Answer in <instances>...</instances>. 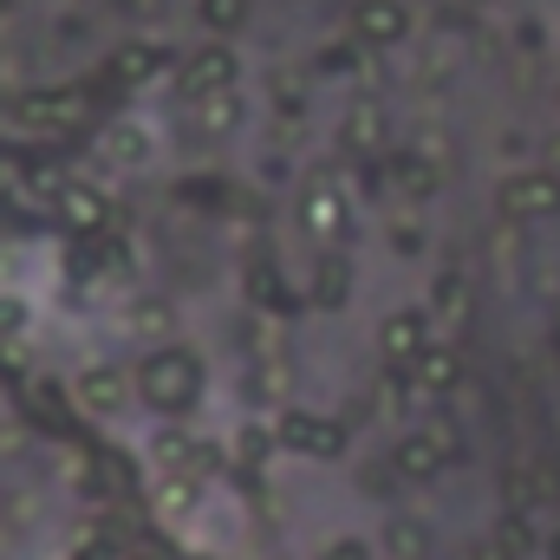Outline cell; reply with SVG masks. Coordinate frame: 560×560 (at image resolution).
<instances>
[{
  "label": "cell",
  "instance_id": "cell-16",
  "mask_svg": "<svg viewBox=\"0 0 560 560\" xmlns=\"http://www.w3.org/2000/svg\"><path fill=\"white\" fill-rule=\"evenodd\" d=\"M112 72H118L125 85H150L156 72H170V46H163V39H125L118 59H112Z\"/></svg>",
  "mask_w": 560,
  "mask_h": 560
},
{
  "label": "cell",
  "instance_id": "cell-25",
  "mask_svg": "<svg viewBox=\"0 0 560 560\" xmlns=\"http://www.w3.org/2000/svg\"><path fill=\"white\" fill-rule=\"evenodd\" d=\"M275 450H280L275 423H242V430H235V463H242V469H261Z\"/></svg>",
  "mask_w": 560,
  "mask_h": 560
},
{
  "label": "cell",
  "instance_id": "cell-19",
  "mask_svg": "<svg viewBox=\"0 0 560 560\" xmlns=\"http://www.w3.org/2000/svg\"><path fill=\"white\" fill-rule=\"evenodd\" d=\"M385 560H430V522L418 515H385Z\"/></svg>",
  "mask_w": 560,
  "mask_h": 560
},
{
  "label": "cell",
  "instance_id": "cell-33",
  "mask_svg": "<svg viewBox=\"0 0 560 560\" xmlns=\"http://www.w3.org/2000/svg\"><path fill=\"white\" fill-rule=\"evenodd\" d=\"M469 560H515V555H509L495 535H482V541H469Z\"/></svg>",
  "mask_w": 560,
  "mask_h": 560
},
{
  "label": "cell",
  "instance_id": "cell-6",
  "mask_svg": "<svg viewBox=\"0 0 560 560\" xmlns=\"http://www.w3.org/2000/svg\"><path fill=\"white\" fill-rule=\"evenodd\" d=\"M300 229L319 235V242H339V235L352 229V196H346V183L313 176V183L300 189Z\"/></svg>",
  "mask_w": 560,
  "mask_h": 560
},
{
  "label": "cell",
  "instance_id": "cell-34",
  "mask_svg": "<svg viewBox=\"0 0 560 560\" xmlns=\"http://www.w3.org/2000/svg\"><path fill=\"white\" fill-rule=\"evenodd\" d=\"M515 39H522V46L535 52V46H548V26H528V20H522V26H515Z\"/></svg>",
  "mask_w": 560,
  "mask_h": 560
},
{
  "label": "cell",
  "instance_id": "cell-18",
  "mask_svg": "<svg viewBox=\"0 0 560 560\" xmlns=\"http://www.w3.org/2000/svg\"><path fill=\"white\" fill-rule=\"evenodd\" d=\"M411 378H418V392H436V398H443V392H456V385H463V352H456L450 339H436V346L418 359V372H411Z\"/></svg>",
  "mask_w": 560,
  "mask_h": 560
},
{
  "label": "cell",
  "instance_id": "cell-15",
  "mask_svg": "<svg viewBox=\"0 0 560 560\" xmlns=\"http://www.w3.org/2000/svg\"><path fill=\"white\" fill-rule=\"evenodd\" d=\"M385 176H392V189L411 196V202H430V196L443 189V170H436L423 150H392V156H385Z\"/></svg>",
  "mask_w": 560,
  "mask_h": 560
},
{
  "label": "cell",
  "instance_id": "cell-22",
  "mask_svg": "<svg viewBox=\"0 0 560 560\" xmlns=\"http://www.w3.org/2000/svg\"><path fill=\"white\" fill-rule=\"evenodd\" d=\"M489 535H495V541H502L515 560H528L535 548H541V528H535V515H528V509H509V515H502Z\"/></svg>",
  "mask_w": 560,
  "mask_h": 560
},
{
  "label": "cell",
  "instance_id": "cell-32",
  "mask_svg": "<svg viewBox=\"0 0 560 560\" xmlns=\"http://www.w3.org/2000/svg\"><path fill=\"white\" fill-rule=\"evenodd\" d=\"M26 300H0V339H13V332H26Z\"/></svg>",
  "mask_w": 560,
  "mask_h": 560
},
{
  "label": "cell",
  "instance_id": "cell-13",
  "mask_svg": "<svg viewBox=\"0 0 560 560\" xmlns=\"http://www.w3.org/2000/svg\"><path fill=\"white\" fill-rule=\"evenodd\" d=\"M59 222H66L72 235H85V242H105V235H112V196H105L98 183H72V189L59 196Z\"/></svg>",
  "mask_w": 560,
  "mask_h": 560
},
{
  "label": "cell",
  "instance_id": "cell-24",
  "mask_svg": "<svg viewBox=\"0 0 560 560\" xmlns=\"http://www.w3.org/2000/svg\"><path fill=\"white\" fill-rule=\"evenodd\" d=\"M196 502H202V482L196 476H163L156 482V515L183 522V515H196Z\"/></svg>",
  "mask_w": 560,
  "mask_h": 560
},
{
  "label": "cell",
  "instance_id": "cell-36",
  "mask_svg": "<svg viewBox=\"0 0 560 560\" xmlns=\"http://www.w3.org/2000/svg\"><path fill=\"white\" fill-rule=\"evenodd\" d=\"M548 548H555V560H560V535H555V541H548Z\"/></svg>",
  "mask_w": 560,
  "mask_h": 560
},
{
  "label": "cell",
  "instance_id": "cell-31",
  "mask_svg": "<svg viewBox=\"0 0 560 560\" xmlns=\"http://www.w3.org/2000/svg\"><path fill=\"white\" fill-rule=\"evenodd\" d=\"M280 385H287V365H280V359H268V365H255V398H275Z\"/></svg>",
  "mask_w": 560,
  "mask_h": 560
},
{
  "label": "cell",
  "instance_id": "cell-29",
  "mask_svg": "<svg viewBox=\"0 0 560 560\" xmlns=\"http://www.w3.org/2000/svg\"><path fill=\"white\" fill-rule=\"evenodd\" d=\"M26 176H33V163L20 150H0V202H20L26 196Z\"/></svg>",
  "mask_w": 560,
  "mask_h": 560
},
{
  "label": "cell",
  "instance_id": "cell-35",
  "mask_svg": "<svg viewBox=\"0 0 560 560\" xmlns=\"http://www.w3.org/2000/svg\"><path fill=\"white\" fill-rule=\"evenodd\" d=\"M555 339H560V293H555Z\"/></svg>",
  "mask_w": 560,
  "mask_h": 560
},
{
  "label": "cell",
  "instance_id": "cell-11",
  "mask_svg": "<svg viewBox=\"0 0 560 560\" xmlns=\"http://www.w3.org/2000/svg\"><path fill=\"white\" fill-rule=\"evenodd\" d=\"M339 150L359 156V163H385L392 156V125H385V105H352L339 118Z\"/></svg>",
  "mask_w": 560,
  "mask_h": 560
},
{
  "label": "cell",
  "instance_id": "cell-4",
  "mask_svg": "<svg viewBox=\"0 0 560 560\" xmlns=\"http://www.w3.org/2000/svg\"><path fill=\"white\" fill-rule=\"evenodd\" d=\"M85 112H92V98L85 92H20L13 98V125L20 131H46V138H59V131H72V125H85Z\"/></svg>",
  "mask_w": 560,
  "mask_h": 560
},
{
  "label": "cell",
  "instance_id": "cell-9",
  "mask_svg": "<svg viewBox=\"0 0 560 560\" xmlns=\"http://www.w3.org/2000/svg\"><path fill=\"white\" fill-rule=\"evenodd\" d=\"M131 398H138V378H125L118 365H85V372L72 378V405H79L85 418H118Z\"/></svg>",
  "mask_w": 560,
  "mask_h": 560
},
{
  "label": "cell",
  "instance_id": "cell-5",
  "mask_svg": "<svg viewBox=\"0 0 560 560\" xmlns=\"http://www.w3.org/2000/svg\"><path fill=\"white\" fill-rule=\"evenodd\" d=\"M436 346V326H430V313L423 306H398V313H385L378 319V352H385V365H405V372H418V359Z\"/></svg>",
  "mask_w": 560,
  "mask_h": 560
},
{
  "label": "cell",
  "instance_id": "cell-26",
  "mask_svg": "<svg viewBox=\"0 0 560 560\" xmlns=\"http://www.w3.org/2000/svg\"><path fill=\"white\" fill-rule=\"evenodd\" d=\"M359 52H365L359 39H326L319 59H313V72L319 79H359Z\"/></svg>",
  "mask_w": 560,
  "mask_h": 560
},
{
  "label": "cell",
  "instance_id": "cell-14",
  "mask_svg": "<svg viewBox=\"0 0 560 560\" xmlns=\"http://www.w3.org/2000/svg\"><path fill=\"white\" fill-rule=\"evenodd\" d=\"M423 313H430V326H436V339L443 332H463L469 326V313H476V293H469V275H436L430 280V300H423Z\"/></svg>",
  "mask_w": 560,
  "mask_h": 560
},
{
  "label": "cell",
  "instance_id": "cell-37",
  "mask_svg": "<svg viewBox=\"0 0 560 560\" xmlns=\"http://www.w3.org/2000/svg\"><path fill=\"white\" fill-rule=\"evenodd\" d=\"M7 7H13V0H0V13H7Z\"/></svg>",
  "mask_w": 560,
  "mask_h": 560
},
{
  "label": "cell",
  "instance_id": "cell-30",
  "mask_svg": "<svg viewBox=\"0 0 560 560\" xmlns=\"http://www.w3.org/2000/svg\"><path fill=\"white\" fill-rule=\"evenodd\" d=\"M319 560H378V548H372L365 535H332V541L319 548Z\"/></svg>",
  "mask_w": 560,
  "mask_h": 560
},
{
  "label": "cell",
  "instance_id": "cell-2",
  "mask_svg": "<svg viewBox=\"0 0 560 560\" xmlns=\"http://www.w3.org/2000/svg\"><path fill=\"white\" fill-rule=\"evenodd\" d=\"M495 215L502 222H548V215H560V176L555 170H509L495 183Z\"/></svg>",
  "mask_w": 560,
  "mask_h": 560
},
{
  "label": "cell",
  "instance_id": "cell-20",
  "mask_svg": "<svg viewBox=\"0 0 560 560\" xmlns=\"http://www.w3.org/2000/svg\"><path fill=\"white\" fill-rule=\"evenodd\" d=\"M26 418L46 423V430H66V418H72V385L59 392L52 378H33V385H26Z\"/></svg>",
  "mask_w": 560,
  "mask_h": 560
},
{
  "label": "cell",
  "instance_id": "cell-3",
  "mask_svg": "<svg viewBox=\"0 0 560 560\" xmlns=\"http://www.w3.org/2000/svg\"><path fill=\"white\" fill-rule=\"evenodd\" d=\"M235 79H242V59H235V46H229V39H209V46H196V52L176 66V92H183L189 105L235 92Z\"/></svg>",
  "mask_w": 560,
  "mask_h": 560
},
{
  "label": "cell",
  "instance_id": "cell-1",
  "mask_svg": "<svg viewBox=\"0 0 560 560\" xmlns=\"http://www.w3.org/2000/svg\"><path fill=\"white\" fill-rule=\"evenodd\" d=\"M131 378H138V398L150 411H163V418H183L202 398V359L189 346H156Z\"/></svg>",
  "mask_w": 560,
  "mask_h": 560
},
{
  "label": "cell",
  "instance_id": "cell-28",
  "mask_svg": "<svg viewBox=\"0 0 560 560\" xmlns=\"http://www.w3.org/2000/svg\"><path fill=\"white\" fill-rule=\"evenodd\" d=\"M196 13H202V26L209 33H235V26H248V0H196Z\"/></svg>",
  "mask_w": 560,
  "mask_h": 560
},
{
  "label": "cell",
  "instance_id": "cell-10",
  "mask_svg": "<svg viewBox=\"0 0 560 560\" xmlns=\"http://www.w3.org/2000/svg\"><path fill=\"white\" fill-rule=\"evenodd\" d=\"M150 456H156L163 476H196V482L215 476V463H222V456H215L202 436H189V430H156V436H150Z\"/></svg>",
  "mask_w": 560,
  "mask_h": 560
},
{
  "label": "cell",
  "instance_id": "cell-27",
  "mask_svg": "<svg viewBox=\"0 0 560 560\" xmlns=\"http://www.w3.org/2000/svg\"><path fill=\"white\" fill-rule=\"evenodd\" d=\"M125 326H131L138 339H156V332H176V313H170L163 300H138V306L125 313Z\"/></svg>",
  "mask_w": 560,
  "mask_h": 560
},
{
  "label": "cell",
  "instance_id": "cell-17",
  "mask_svg": "<svg viewBox=\"0 0 560 560\" xmlns=\"http://www.w3.org/2000/svg\"><path fill=\"white\" fill-rule=\"evenodd\" d=\"M98 150H105L112 163H125V170H143V163L156 156V143H150V131H143L138 118H118V125H105V131H98Z\"/></svg>",
  "mask_w": 560,
  "mask_h": 560
},
{
  "label": "cell",
  "instance_id": "cell-7",
  "mask_svg": "<svg viewBox=\"0 0 560 560\" xmlns=\"http://www.w3.org/2000/svg\"><path fill=\"white\" fill-rule=\"evenodd\" d=\"M280 450H293V456H313V463H332V456H346V423L319 418V411H280Z\"/></svg>",
  "mask_w": 560,
  "mask_h": 560
},
{
  "label": "cell",
  "instance_id": "cell-12",
  "mask_svg": "<svg viewBox=\"0 0 560 560\" xmlns=\"http://www.w3.org/2000/svg\"><path fill=\"white\" fill-rule=\"evenodd\" d=\"M352 39L359 46H405L411 39V7L405 0H359L352 7Z\"/></svg>",
  "mask_w": 560,
  "mask_h": 560
},
{
  "label": "cell",
  "instance_id": "cell-23",
  "mask_svg": "<svg viewBox=\"0 0 560 560\" xmlns=\"http://www.w3.org/2000/svg\"><path fill=\"white\" fill-rule=\"evenodd\" d=\"M189 118H196V131H202V138H222V131H235V125H242V98H235V92L202 98V105H189Z\"/></svg>",
  "mask_w": 560,
  "mask_h": 560
},
{
  "label": "cell",
  "instance_id": "cell-21",
  "mask_svg": "<svg viewBox=\"0 0 560 560\" xmlns=\"http://www.w3.org/2000/svg\"><path fill=\"white\" fill-rule=\"evenodd\" d=\"M352 300V261L346 255H319L313 268V306H346Z\"/></svg>",
  "mask_w": 560,
  "mask_h": 560
},
{
  "label": "cell",
  "instance_id": "cell-8",
  "mask_svg": "<svg viewBox=\"0 0 560 560\" xmlns=\"http://www.w3.org/2000/svg\"><path fill=\"white\" fill-rule=\"evenodd\" d=\"M450 436L443 430H398L392 436V476H405V482H436L443 476V463H450Z\"/></svg>",
  "mask_w": 560,
  "mask_h": 560
}]
</instances>
